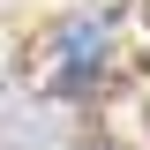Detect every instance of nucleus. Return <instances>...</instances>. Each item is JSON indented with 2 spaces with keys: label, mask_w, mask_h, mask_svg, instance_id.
Wrapping results in <instances>:
<instances>
[{
  "label": "nucleus",
  "mask_w": 150,
  "mask_h": 150,
  "mask_svg": "<svg viewBox=\"0 0 150 150\" xmlns=\"http://www.w3.org/2000/svg\"><path fill=\"white\" fill-rule=\"evenodd\" d=\"M112 60V15H60L38 45V90L53 98H90Z\"/></svg>",
  "instance_id": "nucleus-1"
}]
</instances>
